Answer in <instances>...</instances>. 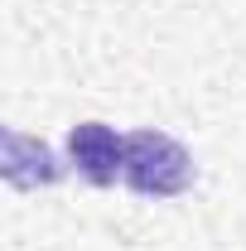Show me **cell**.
<instances>
[{
  "mask_svg": "<svg viewBox=\"0 0 246 251\" xmlns=\"http://www.w3.org/2000/svg\"><path fill=\"white\" fill-rule=\"evenodd\" d=\"M10 188H49L58 184V159L44 140H34L25 130H5V164H0Z\"/></svg>",
  "mask_w": 246,
  "mask_h": 251,
  "instance_id": "3",
  "label": "cell"
},
{
  "mask_svg": "<svg viewBox=\"0 0 246 251\" xmlns=\"http://www.w3.org/2000/svg\"><path fill=\"white\" fill-rule=\"evenodd\" d=\"M121 184L140 198H179L193 184V155L164 130H130Z\"/></svg>",
  "mask_w": 246,
  "mask_h": 251,
  "instance_id": "1",
  "label": "cell"
},
{
  "mask_svg": "<svg viewBox=\"0 0 246 251\" xmlns=\"http://www.w3.org/2000/svg\"><path fill=\"white\" fill-rule=\"evenodd\" d=\"M68 159L92 188H111L125 169V135H116L106 121H77L68 130Z\"/></svg>",
  "mask_w": 246,
  "mask_h": 251,
  "instance_id": "2",
  "label": "cell"
}]
</instances>
